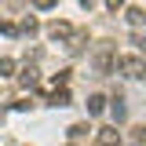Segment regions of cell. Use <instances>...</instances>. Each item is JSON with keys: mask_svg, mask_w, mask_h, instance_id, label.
Listing matches in <instances>:
<instances>
[{"mask_svg": "<svg viewBox=\"0 0 146 146\" xmlns=\"http://www.w3.org/2000/svg\"><path fill=\"white\" fill-rule=\"evenodd\" d=\"M51 106H70V91H66V88L55 91V95H51Z\"/></svg>", "mask_w": 146, "mask_h": 146, "instance_id": "cell-6", "label": "cell"}, {"mask_svg": "<svg viewBox=\"0 0 146 146\" xmlns=\"http://www.w3.org/2000/svg\"><path fill=\"white\" fill-rule=\"evenodd\" d=\"M135 44H139V51H146V36H135Z\"/></svg>", "mask_w": 146, "mask_h": 146, "instance_id": "cell-12", "label": "cell"}, {"mask_svg": "<svg viewBox=\"0 0 146 146\" xmlns=\"http://www.w3.org/2000/svg\"><path fill=\"white\" fill-rule=\"evenodd\" d=\"M131 143H135V146H146V128H135V135H131Z\"/></svg>", "mask_w": 146, "mask_h": 146, "instance_id": "cell-10", "label": "cell"}, {"mask_svg": "<svg viewBox=\"0 0 146 146\" xmlns=\"http://www.w3.org/2000/svg\"><path fill=\"white\" fill-rule=\"evenodd\" d=\"M117 143H121V131H117V128H99L95 146H117Z\"/></svg>", "mask_w": 146, "mask_h": 146, "instance_id": "cell-3", "label": "cell"}, {"mask_svg": "<svg viewBox=\"0 0 146 146\" xmlns=\"http://www.w3.org/2000/svg\"><path fill=\"white\" fill-rule=\"evenodd\" d=\"M48 36L58 40V44H66V40H73V26L70 22H51V26H48Z\"/></svg>", "mask_w": 146, "mask_h": 146, "instance_id": "cell-2", "label": "cell"}, {"mask_svg": "<svg viewBox=\"0 0 146 146\" xmlns=\"http://www.w3.org/2000/svg\"><path fill=\"white\" fill-rule=\"evenodd\" d=\"M84 135H88V124H73L70 128V139H84Z\"/></svg>", "mask_w": 146, "mask_h": 146, "instance_id": "cell-9", "label": "cell"}, {"mask_svg": "<svg viewBox=\"0 0 146 146\" xmlns=\"http://www.w3.org/2000/svg\"><path fill=\"white\" fill-rule=\"evenodd\" d=\"M113 66L124 73V77H143V73H146V62L139 58V55H121V58H117Z\"/></svg>", "mask_w": 146, "mask_h": 146, "instance_id": "cell-1", "label": "cell"}, {"mask_svg": "<svg viewBox=\"0 0 146 146\" xmlns=\"http://www.w3.org/2000/svg\"><path fill=\"white\" fill-rule=\"evenodd\" d=\"M113 117H117V121H124V117H128V110H124L121 99H113Z\"/></svg>", "mask_w": 146, "mask_h": 146, "instance_id": "cell-8", "label": "cell"}, {"mask_svg": "<svg viewBox=\"0 0 146 146\" xmlns=\"http://www.w3.org/2000/svg\"><path fill=\"white\" fill-rule=\"evenodd\" d=\"M128 22H131V26H143V22H146V11L131 4V7H128Z\"/></svg>", "mask_w": 146, "mask_h": 146, "instance_id": "cell-4", "label": "cell"}, {"mask_svg": "<svg viewBox=\"0 0 146 146\" xmlns=\"http://www.w3.org/2000/svg\"><path fill=\"white\" fill-rule=\"evenodd\" d=\"M0 33H4V36H15L18 29H15V22H0Z\"/></svg>", "mask_w": 146, "mask_h": 146, "instance_id": "cell-11", "label": "cell"}, {"mask_svg": "<svg viewBox=\"0 0 146 146\" xmlns=\"http://www.w3.org/2000/svg\"><path fill=\"white\" fill-rule=\"evenodd\" d=\"M15 73V58H0V77H11Z\"/></svg>", "mask_w": 146, "mask_h": 146, "instance_id": "cell-7", "label": "cell"}, {"mask_svg": "<svg viewBox=\"0 0 146 146\" xmlns=\"http://www.w3.org/2000/svg\"><path fill=\"white\" fill-rule=\"evenodd\" d=\"M102 110H106V99L102 95H91L88 99V113H102Z\"/></svg>", "mask_w": 146, "mask_h": 146, "instance_id": "cell-5", "label": "cell"}]
</instances>
